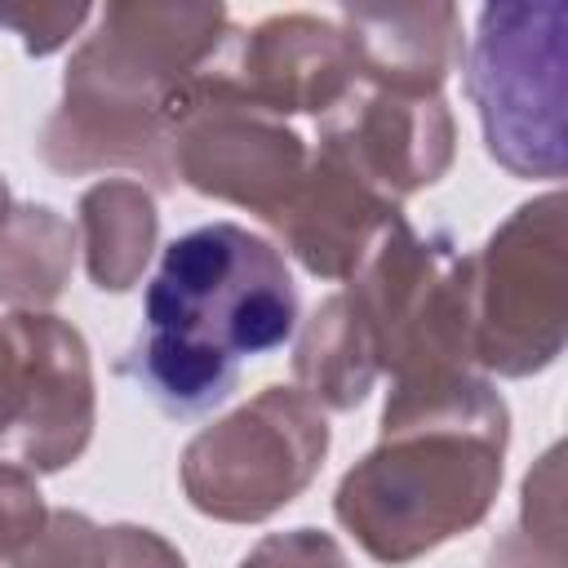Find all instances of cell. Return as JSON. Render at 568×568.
<instances>
[{
    "instance_id": "obj_1",
    "label": "cell",
    "mask_w": 568,
    "mask_h": 568,
    "mask_svg": "<svg viewBox=\"0 0 568 568\" xmlns=\"http://www.w3.org/2000/svg\"><path fill=\"white\" fill-rule=\"evenodd\" d=\"M377 426L333 493V519L368 559L404 568L484 524L506 475L510 408L466 368L390 386Z\"/></svg>"
},
{
    "instance_id": "obj_2",
    "label": "cell",
    "mask_w": 568,
    "mask_h": 568,
    "mask_svg": "<svg viewBox=\"0 0 568 568\" xmlns=\"http://www.w3.org/2000/svg\"><path fill=\"white\" fill-rule=\"evenodd\" d=\"M293 328L297 284L284 253L240 222H204L160 253L115 373L164 417H200L235 390L244 359L284 346Z\"/></svg>"
},
{
    "instance_id": "obj_3",
    "label": "cell",
    "mask_w": 568,
    "mask_h": 568,
    "mask_svg": "<svg viewBox=\"0 0 568 568\" xmlns=\"http://www.w3.org/2000/svg\"><path fill=\"white\" fill-rule=\"evenodd\" d=\"M226 27L217 0L106 4L62 71V102L36 142L40 160L62 178L120 169L151 195L169 191L178 98Z\"/></svg>"
},
{
    "instance_id": "obj_4",
    "label": "cell",
    "mask_w": 568,
    "mask_h": 568,
    "mask_svg": "<svg viewBox=\"0 0 568 568\" xmlns=\"http://www.w3.org/2000/svg\"><path fill=\"white\" fill-rule=\"evenodd\" d=\"M564 36L559 0H497L475 18L466 49V98L484 129V151L510 178L559 182L568 169L564 124Z\"/></svg>"
},
{
    "instance_id": "obj_5",
    "label": "cell",
    "mask_w": 568,
    "mask_h": 568,
    "mask_svg": "<svg viewBox=\"0 0 568 568\" xmlns=\"http://www.w3.org/2000/svg\"><path fill=\"white\" fill-rule=\"evenodd\" d=\"M568 204L546 191L519 204L484 248L466 253L470 359L488 377H532L564 355Z\"/></svg>"
},
{
    "instance_id": "obj_6",
    "label": "cell",
    "mask_w": 568,
    "mask_h": 568,
    "mask_svg": "<svg viewBox=\"0 0 568 568\" xmlns=\"http://www.w3.org/2000/svg\"><path fill=\"white\" fill-rule=\"evenodd\" d=\"M390 386L475 368L466 320V253L439 231L395 217L342 288ZM479 373V368H475Z\"/></svg>"
},
{
    "instance_id": "obj_7",
    "label": "cell",
    "mask_w": 568,
    "mask_h": 568,
    "mask_svg": "<svg viewBox=\"0 0 568 568\" xmlns=\"http://www.w3.org/2000/svg\"><path fill=\"white\" fill-rule=\"evenodd\" d=\"M328 457V417L297 386H266L182 448L186 501L217 524H262L297 501Z\"/></svg>"
},
{
    "instance_id": "obj_8",
    "label": "cell",
    "mask_w": 568,
    "mask_h": 568,
    "mask_svg": "<svg viewBox=\"0 0 568 568\" xmlns=\"http://www.w3.org/2000/svg\"><path fill=\"white\" fill-rule=\"evenodd\" d=\"M306 160L311 151L288 120L235 98L204 93L186 80L169 142L173 182L191 186L195 195L248 209L271 226L297 191Z\"/></svg>"
},
{
    "instance_id": "obj_9",
    "label": "cell",
    "mask_w": 568,
    "mask_h": 568,
    "mask_svg": "<svg viewBox=\"0 0 568 568\" xmlns=\"http://www.w3.org/2000/svg\"><path fill=\"white\" fill-rule=\"evenodd\" d=\"M191 84L217 98L248 102L280 120L302 111L320 120L359 80L337 22L315 13H275L248 31L226 27L222 44L191 75Z\"/></svg>"
},
{
    "instance_id": "obj_10",
    "label": "cell",
    "mask_w": 568,
    "mask_h": 568,
    "mask_svg": "<svg viewBox=\"0 0 568 568\" xmlns=\"http://www.w3.org/2000/svg\"><path fill=\"white\" fill-rule=\"evenodd\" d=\"M18 342V413L0 435V457L53 475L84 457L98 422L93 359L75 324L53 311H9Z\"/></svg>"
},
{
    "instance_id": "obj_11",
    "label": "cell",
    "mask_w": 568,
    "mask_h": 568,
    "mask_svg": "<svg viewBox=\"0 0 568 568\" xmlns=\"http://www.w3.org/2000/svg\"><path fill=\"white\" fill-rule=\"evenodd\" d=\"M359 182L404 204L413 191L435 186L457 155V124L444 93H390L355 84L333 111L320 115V146Z\"/></svg>"
},
{
    "instance_id": "obj_12",
    "label": "cell",
    "mask_w": 568,
    "mask_h": 568,
    "mask_svg": "<svg viewBox=\"0 0 568 568\" xmlns=\"http://www.w3.org/2000/svg\"><path fill=\"white\" fill-rule=\"evenodd\" d=\"M395 217H404V204L386 200L351 169L315 151L306 160L297 191L275 213L271 231L315 280L346 284Z\"/></svg>"
},
{
    "instance_id": "obj_13",
    "label": "cell",
    "mask_w": 568,
    "mask_h": 568,
    "mask_svg": "<svg viewBox=\"0 0 568 568\" xmlns=\"http://www.w3.org/2000/svg\"><path fill=\"white\" fill-rule=\"evenodd\" d=\"M337 31L351 44L355 80L390 93H439L462 67V13L448 0L342 4Z\"/></svg>"
},
{
    "instance_id": "obj_14",
    "label": "cell",
    "mask_w": 568,
    "mask_h": 568,
    "mask_svg": "<svg viewBox=\"0 0 568 568\" xmlns=\"http://www.w3.org/2000/svg\"><path fill=\"white\" fill-rule=\"evenodd\" d=\"M75 240L84 271L102 293H129L160 240L155 195L133 178H102L75 204Z\"/></svg>"
},
{
    "instance_id": "obj_15",
    "label": "cell",
    "mask_w": 568,
    "mask_h": 568,
    "mask_svg": "<svg viewBox=\"0 0 568 568\" xmlns=\"http://www.w3.org/2000/svg\"><path fill=\"white\" fill-rule=\"evenodd\" d=\"M293 377H297V390L328 413H351L368 399L382 373L346 293H328L306 315L293 342Z\"/></svg>"
},
{
    "instance_id": "obj_16",
    "label": "cell",
    "mask_w": 568,
    "mask_h": 568,
    "mask_svg": "<svg viewBox=\"0 0 568 568\" xmlns=\"http://www.w3.org/2000/svg\"><path fill=\"white\" fill-rule=\"evenodd\" d=\"M75 226L49 204H13L0 226V302L44 311L62 297L75 266Z\"/></svg>"
},
{
    "instance_id": "obj_17",
    "label": "cell",
    "mask_w": 568,
    "mask_h": 568,
    "mask_svg": "<svg viewBox=\"0 0 568 568\" xmlns=\"http://www.w3.org/2000/svg\"><path fill=\"white\" fill-rule=\"evenodd\" d=\"M519 524L493 541L488 568H564V466L559 448H546L537 470H528L519 493Z\"/></svg>"
},
{
    "instance_id": "obj_18",
    "label": "cell",
    "mask_w": 568,
    "mask_h": 568,
    "mask_svg": "<svg viewBox=\"0 0 568 568\" xmlns=\"http://www.w3.org/2000/svg\"><path fill=\"white\" fill-rule=\"evenodd\" d=\"M0 568H106V528L84 510H49Z\"/></svg>"
},
{
    "instance_id": "obj_19",
    "label": "cell",
    "mask_w": 568,
    "mask_h": 568,
    "mask_svg": "<svg viewBox=\"0 0 568 568\" xmlns=\"http://www.w3.org/2000/svg\"><path fill=\"white\" fill-rule=\"evenodd\" d=\"M93 18V4L84 0H27V4H0V27L13 31L22 40V49L31 58H49L62 44H71V36Z\"/></svg>"
},
{
    "instance_id": "obj_20",
    "label": "cell",
    "mask_w": 568,
    "mask_h": 568,
    "mask_svg": "<svg viewBox=\"0 0 568 568\" xmlns=\"http://www.w3.org/2000/svg\"><path fill=\"white\" fill-rule=\"evenodd\" d=\"M235 568H351V559L337 546V537L320 528H288L266 532Z\"/></svg>"
},
{
    "instance_id": "obj_21",
    "label": "cell",
    "mask_w": 568,
    "mask_h": 568,
    "mask_svg": "<svg viewBox=\"0 0 568 568\" xmlns=\"http://www.w3.org/2000/svg\"><path fill=\"white\" fill-rule=\"evenodd\" d=\"M44 497L36 488V475L0 457V564L44 524Z\"/></svg>"
},
{
    "instance_id": "obj_22",
    "label": "cell",
    "mask_w": 568,
    "mask_h": 568,
    "mask_svg": "<svg viewBox=\"0 0 568 568\" xmlns=\"http://www.w3.org/2000/svg\"><path fill=\"white\" fill-rule=\"evenodd\" d=\"M106 568H186V559L155 528L111 524L106 528Z\"/></svg>"
},
{
    "instance_id": "obj_23",
    "label": "cell",
    "mask_w": 568,
    "mask_h": 568,
    "mask_svg": "<svg viewBox=\"0 0 568 568\" xmlns=\"http://www.w3.org/2000/svg\"><path fill=\"white\" fill-rule=\"evenodd\" d=\"M9 209H13V195H9V182L0 178V226H4V217H9Z\"/></svg>"
}]
</instances>
